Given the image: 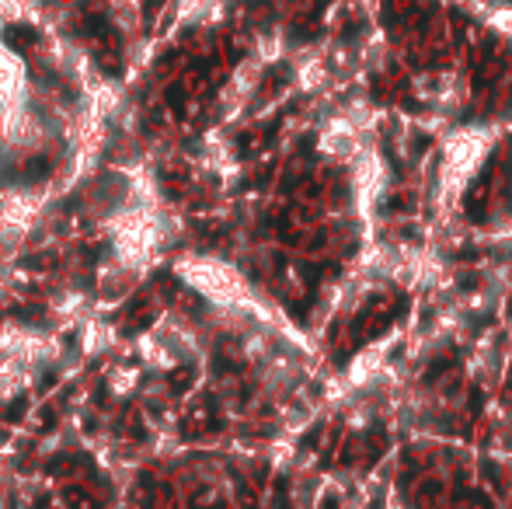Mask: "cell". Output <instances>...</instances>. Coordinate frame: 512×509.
I'll return each instance as SVG.
<instances>
[{
	"label": "cell",
	"instance_id": "6da1fadb",
	"mask_svg": "<svg viewBox=\"0 0 512 509\" xmlns=\"http://www.w3.org/2000/svg\"><path fill=\"white\" fill-rule=\"evenodd\" d=\"M178 283L189 286L196 297H203L209 307H230V311H244L255 318V325H269L265 318V304L258 300L255 286L248 283L241 269L234 262L220 255L206 252H185L171 262Z\"/></svg>",
	"mask_w": 512,
	"mask_h": 509
},
{
	"label": "cell",
	"instance_id": "7a4b0ae2",
	"mask_svg": "<svg viewBox=\"0 0 512 509\" xmlns=\"http://www.w3.org/2000/svg\"><path fill=\"white\" fill-rule=\"evenodd\" d=\"M56 133L60 129L32 102V95L0 105V161H25L42 154L56 140Z\"/></svg>",
	"mask_w": 512,
	"mask_h": 509
},
{
	"label": "cell",
	"instance_id": "3957f363",
	"mask_svg": "<svg viewBox=\"0 0 512 509\" xmlns=\"http://www.w3.org/2000/svg\"><path fill=\"white\" fill-rule=\"evenodd\" d=\"M495 147V133L488 126H460L446 136L443 161H439V185L446 196H460L485 168L488 154Z\"/></svg>",
	"mask_w": 512,
	"mask_h": 509
},
{
	"label": "cell",
	"instance_id": "277c9868",
	"mask_svg": "<svg viewBox=\"0 0 512 509\" xmlns=\"http://www.w3.org/2000/svg\"><path fill=\"white\" fill-rule=\"evenodd\" d=\"M317 150L324 157H331V161H356L366 150V133L338 112V116H331L324 123L321 136H317Z\"/></svg>",
	"mask_w": 512,
	"mask_h": 509
},
{
	"label": "cell",
	"instance_id": "5b68a950",
	"mask_svg": "<svg viewBox=\"0 0 512 509\" xmlns=\"http://www.w3.org/2000/svg\"><path fill=\"white\" fill-rule=\"evenodd\" d=\"M387 189V164L377 150H363V154L352 161V192L359 199V210H373L380 196Z\"/></svg>",
	"mask_w": 512,
	"mask_h": 509
},
{
	"label": "cell",
	"instance_id": "8992f818",
	"mask_svg": "<svg viewBox=\"0 0 512 509\" xmlns=\"http://www.w3.org/2000/svg\"><path fill=\"white\" fill-rule=\"evenodd\" d=\"M74 332H77V353H81L84 363L102 360V356L115 353V346H119V328H115V321L98 311H91Z\"/></svg>",
	"mask_w": 512,
	"mask_h": 509
},
{
	"label": "cell",
	"instance_id": "52a82bcc",
	"mask_svg": "<svg viewBox=\"0 0 512 509\" xmlns=\"http://www.w3.org/2000/svg\"><path fill=\"white\" fill-rule=\"evenodd\" d=\"M136 360H140V367L147 370L150 377H168L171 370L178 367V353L168 346V339H164L157 328H147L143 335H136V346H133Z\"/></svg>",
	"mask_w": 512,
	"mask_h": 509
},
{
	"label": "cell",
	"instance_id": "ba28073f",
	"mask_svg": "<svg viewBox=\"0 0 512 509\" xmlns=\"http://www.w3.org/2000/svg\"><path fill=\"white\" fill-rule=\"evenodd\" d=\"M32 95V81H28V67L11 46L0 42V105L21 102Z\"/></svg>",
	"mask_w": 512,
	"mask_h": 509
},
{
	"label": "cell",
	"instance_id": "9c48e42d",
	"mask_svg": "<svg viewBox=\"0 0 512 509\" xmlns=\"http://www.w3.org/2000/svg\"><path fill=\"white\" fill-rule=\"evenodd\" d=\"M262 70H265V63L258 60V56H248L244 63H237V70L230 74L227 91H223V105L234 112L244 109V105L251 102V95L258 91V84H262Z\"/></svg>",
	"mask_w": 512,
	"mask_h": 509
},
{
	"label": "cell",
	"instance_id": "30bf717a",
	"mask_svg": "<svg viewBox=\"0 0 512 509\" xmlns=\"http://www.w3.org/2000/svg\"><path fill=\"white\" fill-rule=\"evenodd\" d=\"M418 95L439 112H453L460 102H464V84H460L457 74H429L418 81Z\"/></svg>",
	"mask_w": 512,
	"mask_h": 509
},
{
	"label": "cell",
	"instance_id": "8fae6325",
	"mask_svg": "<svg viewBox=\"0 0 512 509\" xmlns=\"http://www.w3.org/2000/svg\"><path fill=\"white\" fill-rule=\"evenodd\" d=\"M39 374L42 370H32V367H25V363L0 356V405H14L18 398H25Z\"/></svg>",
	"mask_w": 512,
	"mask_h": 509
},
{
	"label": "cell",
	"instance_id": "7c38bea8",
	"mask_svg": "<svg viewBox=\"0 0 512 509\" xmlns=\"http://www.w3.org/2000/svg\"><path fill=\"white\" fill-rule=\"evenodd\" d=\"M105 387L112 398L126 401V398H136L143 387V367H133V363H112L105 370Z\"/></svg>",
	"mask_w": 512,
	"mask_h": 509
},
{
	"label": "cell",
	"instance_id": "4fadbf2b",
	"mask_svg": "<svg viewBox=\"0 0 512 509\" xmlns=\"http://www.w3.org/2000/svg\"><path fill=\"white\" fill-rule=\"evenodd\" d=\"M488 25H492L499 35H506V39H512V4L492 7V14H488Z\"/></svg>",
	"mask_w": 512,
	"mask_h": 509
},
{
	"label": "cell",
	"instance_id": "5bb4252c",
	"mask_svg": "<svg viewBox=\"0 0 512 509\" xmlns=\"http://www.w3.org/2000/svg\"><path fill=\"white\" fill-rule=\"evenodd\" d=\"M14 509H28V506H14Z\"/></svg>",
	"mask_w": 512,
	"mask_h": 509
}]
</instances>
